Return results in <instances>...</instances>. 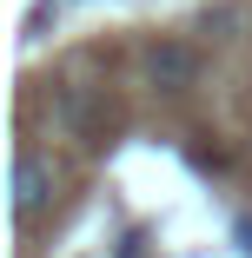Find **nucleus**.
Listing matches in <instances>:
<instances>
[{"label": "nucleus", "mask_w": 252, "mask_h": 258, "mask_svg": "<svg viewBox=\"0 0 252 258\" xmlns=\"http://www.w3.org/2000/svg\"><path fill=\"white\" fill-rule=\"evenodd\" d=\"M7 192H14V219L33 225V219L54 212V199H60V166L46 159V152L20 146V152H14V179H7Z\"/></svg>", "instance_id": "nucleus-1"}, {"label": "nucleus", "mask_w": 252, "mask_h": 258, "mask_svg": "<svg viewBox=\"0 0 252 258\" xmlns=\"http://www.w3.org/2000/svg\"><path fill=\"white\" fill-rule=\"evenodd\" d=\"M146 86H153V93L199 86V46L192 40H153V46H146Z\"/></svg>", "instance_id": "nucleus-2"}, {"label": "nucleus", "mask_w": 252, "mask_h": 258, "mask_svg": "<svg viewBox=\"0 0 252 258\" xmlns=\"http://www.w3.org/2000/svg\"><path fill=\"white\" fill-rule=\"evenodd\" d=\"M232 238H239V245L252 251V219H239V225H232Z\"/></svg>", "instance_id": "nucleus-3"}]
</instances>
